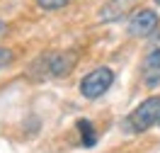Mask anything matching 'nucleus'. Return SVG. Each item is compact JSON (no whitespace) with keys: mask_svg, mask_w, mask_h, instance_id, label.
<instances>
[{"mask_svg":"<svg viewBox=\"0 0 160 153\" xmlns=\"http://www.w3.org/2000/svg\"><path fill=\"white\" fill-rule=\"evenodd\" d=\"M160 119V95H153L148 100H143L129 114V129L136 134H143L146 129H150L153 124Z\"/></svg>","mask_w":160,"mask_h":153,"instance_id":"1","label":"nucleus"},{"mask_svg":"<svg viewBox=\"0 0 160 153\" xmlns=\"http://www.w3.org/2000/svg\"><path fill=\"white\" fill-rule=\"evenodd\" d=\"M112 83H114V73H112V68L100 66V68L90 71L85 78H82V83H80V92H82V97H88V100H97V97H102V95L112 88Z\"/></svg>","mask_w":160,"mask_h":153,"instance_id":"2","label":"nucleus"},{"mask_svg":"<svg viewBox=\"0 0 160 153\" xmlns=\"http://www.w3.org/2000/svg\"><path fill=\"white\" fill-rule=\"evenodd\" d=\"M158 12L150 10V8H143V10H136L129 20V34L133 37H146L158 27Z\"/></svg>","mask_w":160,"mask_h":153,"instance_id":"3","label":"nucleus"},{"mask_svg":"<svg viewBox=\"0 0 160 153\" xmlns=\"http://www.w3.org/2000/svg\"><path fill=\"white\" fill-rule=\"evenodd\" d=\"M141 78L146 88H158L160 85V49L150 51L141 63Z\"/></svg>","mask_w":160,"mask_h":153,"instance_id":"4","label":"nucleus"},{"mask_svg":"<svg viewBox=\"0 0 160 153\" xmlns=\"http://www.w3.org/2000/svg\"><path fill=\"white\" fill-rule=\"evenodd\" d=\"M75 63H78L75 51H61V54H56V56L49 61V73L53 78H66V75L73 73Z\"/></svg>","mask_w":160,"mask_h":153,"instance_id":"5","label":"nucleus"},{"mask_svg":"<svg viewBox=\"0 0 160 153\" xmlns=\"http://www.w3.org/2000/svg\"><path fill=\"white\" fill-rule=\"evenodd\" d=\"M78 131L82 134V143L85 146H95V141H97L95 139V129H92V124L88 119H80L78 122Z\"/></svg>","mask_w":160,"mask_h":153,"instance_id":"6","label":"nucleus"},{"mask_svg":"<svg viewBox=\"0 0 160 153\" xmlns=\"http://www.w3.org/2000/svg\"><path fill=\"white\" fill-rule=\"evenodd\" d=\"M70 0H37V5L44 8V10H61V8H66Z\"/></svg>","mask_w":160,"mask_h":153,"instance_id":"7","label":"nucleus"},{"mask_svg":"<svg viewBox=\"0 0 160 153\" xmlns=\"http://www.w3.org/2000/svg\"><path fill=\"white\" fill-rule=\"evenodd\" d=\"M10 61H12V51L5 49V46H0V68H5Z\"/></svg>","mask_w":160,"mask_h":153,"instance_id":"8","label":"nucleus"},{"mask_svg":"<svg viewBox=\"0 0 160 153\" xmlns=\"http://www.w3.org/2000/svg\"><path fill=\"white\" fill-rule=\"evenodd\" d=\"M155 3H158V5H160V0H155Z\"/></svg>","mask_w":160,"mask_h":153,"instance_id":"9","label":"nucleus"},{"mask_svg":"<svg viewBox=\"0 0 160 153\" xmlns=\"http://www.w3.org/2000/svg\"><path fill=\"white\" fill-rule=\"evenodd\" d=\"M158 122H160V119H158Z\"/></svg>","mask_w":160,"mask_h":153,"instance_id":"10","label":"nucleus"}]
</instances>
